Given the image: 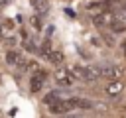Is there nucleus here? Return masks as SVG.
Returning <instances> with one entry per match:
<instances>
[{"instance_id":"obj_2","label":"nucleus","mask_w":126,"mask_h":118,"mask_svg":"<svg viewBox=\"0 0 126 118\" xmlns=\"http://www.w3.org/2000/svg\"><path fill=\"white\" fill-rule=\"evenodd\" d=\"M51 114H69L73 110H89L93 108V100L81 98V96H71V98H59L51 106H47Z\"/></svg>"},{"instance_id":"obj_1","label":"nucleus","mask_w":126,"mask_h":118,"mask_svg":"<svg viewBox=\"0 0 126 118\" xmlns=\"http://www.w3.org/2000/svg\"><path fill=\"white\" fill-rule=\"evenodd\" d=\"M93 22L98 30H108L112 33H124L126 31V18L120 12L114 10H100L98 14L93 16Z\"/></svg>"},{"instance_id":"obj_12","label":"nucleus","mask_w":126,"mask_h":118,"mask_svg":"<svg viewBox=\"0 0 126 118\" xmlns=\"http://www.w3.org/2000/svg\"><path fill=\"white\" fill-rule=\"evenodd\" d=\"M122 2H126V0H122Z\"/></svg>"},{"instance_id":"obj_3","label":"nucleus","mask_w":126,"mask_h":118,"mask_svg":"<svg viewBox=\"0 0 126 118\" xmlns=\"http://www.w3.org/2000/svg\"><path fill=\"white\" fill-rule=\"evenodd\" d=\"M73 73L77 75V79L87 81V83H93V81H96V79L102 77L100 67H94V65H75Z\"/></svg>"},{"instance_id":"obj_7","label":"nucleus","mask_w":126,"mask_h":118,"mask_svg":"<svg viewBox=\"0 0 126 118\" xmlns=\"http://www.w3.org/2000/svg\"><path fill=\"white\" fill-rule=\"evenodd\" d=\"M122 90H124V85H122L120 81H110V83L104 87V94H106V96H110V98L120 96V94H122Z\"/></svg>"},{"instance_id":"obj_10","label":"nucleus","mask_w":126,"mask_h":118,"mask_svg":"<svg viewBox=\"0 0 126 118\" xmlns=\"http://www.w3.org/2000/svg\"><path fill=\"white\" fill-rule=\"evenodd\" d=\"M59 98H61V92H59V90H51V92H47V94L43 96V104H45V106H51V104L57 102Z\"/></svg>"},{"instance_id":"obj_5","label":"nucleus","mask_w":126,"mask_h":118,"mask_svg":"<svg viewBox=\"0 0 126 118\" xmlns=\"http://www.w3.org/2000/svg\"><path fill=\"white\" fill-rule=\"evenodd\" d=\"M45 79H47V73H45L43 69H35L33 75H32V79H30V90H32V92H39V90L43 88Z\"/></svg>"},{"instance_id":"obj_6","label":"nucleus","mask_w":126,"mask_h":118,"mask_svg":"<svg viewBox=\"0 0 126 118\" xmlns=\"http://www.w3.org/2000/svg\"><path fill=\"white\" fill-rule=\"evenodd\" d=\"M100 73H102L104 79L118 81V79L124 75V67H122V65H104V67H100Z\"/></svg>"},{"instance_id":"obj_4","label":"nucleus","mask_w":126,"mask_h":118,"mask_svg":"<svg viewBox=\"0 0 126 118\" xmlns=\"http://www.w3.org/2000/svg\"><path fill=\"white\" fill-rule=\"evenodd\" d=\"M75 79H77V75L73 73V69L61 67V69L55 71V83H57L59 87H71V85L75 83Z\"/></svg>"},{"instance_id":"obj_11","label":"nucleus","mask_w":126,"mask_h":118,"mask_svg":"<svg viewBox=\"0 0 126 118\" xmlns=\"http://www.w3.org/2000/svg\"><path fill=\"white\" fill-rule=\"evenodd\" d=\"M0 8H2V4H0Z\"/></svg>"},{"instance_id":"obj_8","label":"nucleus","mask_w":126,"mask_h":118,"mask_svg":"<svg viewBox=\"0 0 126 118\" xmlns=\"http://www.w3.org/2000/svg\"><path fill=\"white\" fill-rule=\"evenodd\" d=\"M6 63H8V65L22 67L26 61H24V57H22V53H20V51H16V49H10V51L6 53Z\"/></svg>"},{"instance_id":"obj_9","label":"nucleus","mask_w":126,"mask_h":118,"mask_svg":"<svg viewBox=\"0 0 126 118\" xmlns=\"http://www.w3.org/2000/svg\"><path fill=\"white\" fill-rule=\"evenodd\" d=\"M43 57H45L49 63H53V65H61V63H63V59H65V57H63V53H61V51H55V49H49Z\"/></svg>"}]
</instances>
